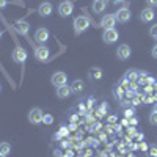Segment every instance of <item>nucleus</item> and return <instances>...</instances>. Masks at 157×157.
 <instances>
[{
	"label": "nucleus",
	"instance_id": "nucleus-38",
	"mask_svg": "<svg viewBox=\"0 0 157 157\" xmlns=\"http://www.w3.org/2000/svg\"><path fill=\"white\" fill-rule=\"evenodd\" d=\"M110 3H113V5H116V3H120V2H123V0H109Z\"/></svg>",
	"mask_w": 157,
	"mask_h": 157
},
{
	"label": "nucleus",
	"instance_id": "nucleus-32",
	"mask_svg": "<svg viewBox=\"0 0 157 157\" xmlns=\"http://www.w3.org/2000/svg\"><path fill=\"white\" fill-rule=\"evenodd\" d=\"M88 145H90V146H98V140L90 138V140H88Z\"/></svg>",
	"mask_w": 157,
	"mask_h": 157
},
{
	"label": "nucleus",
	"instance_id": "nucleus-41",
	"mask_svg": "<svg viewBox=\"0 0 157 157\" xmlns=\"http://www.w3.org/2000/svg\"><path fill=\"white\" fill-rule=\"evenodd\" d=\"M75 127H77L75 124H71V126H69V130H75Z\"/></svg>",
	"mask_w": 157,
	"mask_h": 157
},
{
	"label": "nucleus",
	"instance_id": "nucleus-12",
	"mask_svg": "<svg viewBox=\"0 0 157 157\" xmlns=\"http://www.w3.org/2000/svg\"><path fill=\"white\" fill-rule=\"evenodd\" d=\"M130 54H132V52H130V47L127 44H121L120 47L116 49V55H118L120 60H127L130 57Z\"/></svg>",
	"mask_w": 157,
	"mask_h": 157
},
{
	"label": "nucleus",
	"instance_id": "nucleus-9",
	"mask_svg": "<svg viewBox=\"0 0 157 157\" xmlns=\"http://www.w3.org/2000/svg\"><path fill=\"white\" fill-rule=\"evenodd\" d=\"M72 11H74V5H72L71 2H63V3H60V6H58V13H60V16H63V17L71 16Z\"/></svg>",
	"mask_w": 157,
	"mask_h": 157
},
{
	"label": "nucleus",
	"instance_id": "nucleus-29",
	"mask_svg": "<svg viewBox=\"0 0 157 157\" xmlns=\"http://www.w3.org/2000/svg\"><path fill=\"white\" fill-rule=\"evenodd\" d=\"M68 134H69V129L63 126V127H61V130H60V135H61V137H66Z\"/></svg>",
	"mask_w": 157,
	"mask_h": 157
},
{
	"label": "nucleus",
	"instance_id": "nucleus-30",
	"mask_svg": "<svg viewBox=\"0 0 157 157\" xmlns=\"http://www.w3.org/2000/svg\"><path fill=\"white\" fill-rule=\"evenodd\" d=\"M146 3L149 5V8H155L157 6V0H146Z\"/></svg>",
	"mask_w": 157,
	"mask_h": 157
},
{
	"label": "nucleus",
	"instance_id": "nucleus-28",
	"mask_svg": "<svg viewBox=\"0 0 157 157\" xmlns=\"http://www.w3.org/2000/svg\"><path fill=\"white\" fill-rule=\"evenodd\" d=\"M134 113H135V112H134V109H127V110H124V116L127 118V120H129V118H132V116H134Z\"/></svg>",
	"mask_w": 157,
	"mask_h": 157
},
{
	"label": "nucleus",
	"instance_id": "nucleus-10",
	"mask_svg": "<svg viewBox=\"0 0 157 157\" xmlns=\"http://www.w3.org/2000/svg\"><path fill=\"white\" fill-rule=\"evenodd\" d=\"M116 22H118V21H116L115 14H107V16H104V17H102L101 25H102V29H105V30H107V29H113Z\"/></svg>",
	"mask_w": 157,
	"mask_h": 157
},
{
	"label": "nucleus",
	"instance_id": "nucleus-23",
	"mask_svg": "<svg viewBox=\"0 0 157 157\" xmlns=\"http://www.w3.org/2000/svg\"><path fill=\"white\" fill-rule=\"evenodd\" d=\"M145 96L143 94H140V93H137L135 96H134V99H132V104L134 105H141V104H145Z\"/></svg>",
	"mask_w": 157,
	"mask_h": 157
},
{
	"label": "nucleus",
	"instance_id": "nucleus-4",
	"mask_svg": "<svg viewBox=\"0 0 157 157\" xmlns=\"http://www.w3.org/2000/svg\"><path fill=\"white\" fill-rule=\"evenodd\" d=\"M35 57H36V60L38 61H47L49 60V57H50V50L46 47V46H39L36 50H35Z\"/></svg>",
	"mask_w": 157,
	"mask_h": 157
},
{
	"label": "nucleus",
	"instance_id": "nucleus-34",
	"mask_svg": "<svg viewBox=\"0 0 157 157\" xmlns=\"http://www.w3.org/2000/svg\"><path fill=\"white\" fill-rule=\"evenodd\" d=\"M99 110H101L102 113H105V112H107V104H102V105L99 107Z\"/></svg>",
	"mask_w": 157,
	"mask_h": 157
},
{
	"label": "nucleus",
	"instance_id": "nucleus-25",
	"mask_svg": "<svg viewBox=\"0 0 157 157\" xmlns=\"http://www.w3.org/2000/svg\"><path fill=\"white\" fill-rule=\"evenodd\" d=\"M148 157H157V146H149Z\"/></svg>",
	"mask_w": 157,
	"mask_h": 157
},
{
	"label": "nucleus",
	"instance_id": "nucleus-16",
	"mask_svg": "<svg viewBox=\"0 0 157 157\" xmlns=\"http://www.w3.org/2000/svg\"><path fill=\"white\" fill-rule=\"evenodd\" d=\"M105 8H107V0H94L93 2V11L98 13V14L104 13Z\"/></svg>",
	"mask_w": 157,
	"mask_h": 157
},
{
	"label": "nucleus",
	"instance_id": "nucleus-24",
	"mask_svg": "<svg viewBox=\"0 0 157 157\" xmlns=\"http://www.w3.org/2000/svg\"><path fill=\"white\" fill-rule=\"evenodd\" d=\"M43 123L44 124H52V123H54V116H52V115H44L43 116Z\"/></svg>",
	"mask_w": 157,
	"mask_h": 157
},
{
	"label": "nucleus",
	"instance_id": "nucleus-44",
	"mask_svg": "<svg viewBox=\"0 0 157 157\" xmlns=\"http://www.w3.org/2000/svg\"><path fill=\"white\" fill-rule=\"evenodd\" d=\"M0 157H6V155H2V154H0Z\"/></svg>",
	"mask_w": 157,
	"mask_h": 157
},
{
	"label": "nucleus",
	"instance_id": "nucleus-22",
	"mask_svg": "<svg viewBox=\"0 0 157 157\" xmlns=\"http://www.w3.org/2000/svg\"><path fill=\"white\" fill-rule=\"evenodd\" d=\"M10 152H11V145H10V143H6V141L0 143V154H2V155H8Z\"/></svg>",
	"mask_w": 157,
	"mask_h": 157
},
{
	"label": "nucleus",
	"instance_id": "nucleus-39",
	"mask_svg": "<svg viewBox=\"0 0 157 157\" xmlns=\"http://www.w3.org/2000/svg\"><path fill=\"white\" fill-rule=\"evenodd\" d=\"M61 146H63V148H68V146H69V143H68V141H63V143H61Z\"/></svg>",
	"mask_w": 157,
	"mask_h": 157
},
{
	"label": "nucleus",
	"instance_id": "nucleus-8",
	"mask_svg": "<svg viewBox=\"0 0 157 157\" xmlns=\"http://www.w3.org/2000/svg\"><path fill=\"white\" fill-rule=\"evenodd\" d=\"M49 39V30L47 29H38L35 33V41L39 43L41 46H44V43Z\"/></svg>",
	"mask_w": 157,
	"mask_h": 157
},
{
	"label": "nucleus",
	"instance_id": "nucleus-37",
	"mask_svg": "<svg viewBox=\"0 0 157 157\" xmlns=\"http://www.w3.org/2000/svg\"><path fill=\"white\" fill-rule=\"evenodd\" d=\"M8 2H6V0H0V8H3L5 5H6Z\"/></svg>",
	"mask_w": 157,
	"mask_h": 157
},
{
	"label": "nucleus",
	"instance_id": "nucleus-31",
	"mask_svg": "<svg viewBox=\"0 0 157 157\" xmlns=\"http://www.w3.org/2000/svg\"><path fill=\"white\" fill-rule=\"evenodd\" d=\"M129 124L135 126V124H138V120H137V118H129Z\"/></svg>",
	"mask_w": 157,
	"mask_h": 157
},
{
	"label": "nucleus",
	"instance_id": "nucleus-40",
	"mask_svg": "<svg viewBox=\"0 0 157 157\" xmlns=\"http://www.w3.org/2000/svg\"><path fill=\"white\" fill-rule=\"evenodd\" d=\"M152 88H154V91L157 93V82H154V83H152Z\"/></svg>",
	"mask_w": 157,
	"mask_h": 157
},
{
	"label": "nucleus",
	"instance_id": "nucleus-11",
	"mask_svg": "<svg viewBox=\"0 0 157 157\" xmlns=\"http://www.w3.org/2000/svg\"><path fill=\"white\" fill-rule=\"evenodd\" d=\"M154 82H155L154 77L148 75V72H145V71H140V72H138V83H140V85L148 86V85H152Z\"/></svg>",
	"mask_w": 157,
	"mask_h": 157
},
{
	"label": "nucleus",
	"instance_id": "nucleus-14",
	"mask_svg": "<svg viewBox=\"0 0 157 157\" xmlns=\"http://www.w3.org/2000/svg\"><path fill=\"white\" fill-rule=\"evenodd\" d=\"M71 93H72V90L68 85H61L57 88V98H60V99H66Z\"/></svg>",
	"mask_w": 157,
	"mask_h": 157
},
{
	"label": "nucleus",
	"instance_id": "nucleus-17",
	"mask_svg": "<svg viewBox=\"0 0 157 157\" xmlns=\"http://www.w3.org/2000/svg\"><path fill=\"white\" fill-rule=\"evenodd\" d=\"M140 19L143 21V22H151L152 19H154V10L152 8H145L141 11V14H140Z\"/></svg>",
	"mask_w": 157,
	"mask_h": 157
},
{
	"label": "nucleus",
	"instance_id": "nucleus-26",
	"mask_svg": "<svg viewBox=\"0 0 157 157\" xmlns=\"http://www.w3.org/2000/svg\"><path fill=\"white\" fill-rule=\"evenodd\" d=\"M149 123H151L152 126H157V112L152 110V113H151V116H149Z\"/></svg>",
	"mask_w": 157,
	"mask_h": 157
},
{
	"label": "nucleus",
	"instance_id": "nucleus-43",
	"mask_svg": "<svg viewBox=\"0 0 157 157\" xmlns=\"http://www.w3.org/2000/svg\"><path fill=\"white\" fill-rule=\"evenodd\" d=\"M154 112H157V104H154Z\"/></svg>",
	"mask_w": 157,
	"mask_h": 157
},
{
	"label": "nucleus",
	"instance_id": "nucleus-42",
	"mask_svg": "<svg viewBox=\"0 0 157 157\" xmlns=\"http://www.w3.org/2000/svg\"><path fill=\"white\" fill-rule=\"evenodd\" d=\"M101 157H109V154H107V152H102V154H101Z\"/></svg>",
	"mask_w": 157,
	"mask_h": 157
},
{
	"label": "nucleus",
	"instance_id": "nucleus-36",
	"mask_svg": "<svg viewBox=\"0 0 157 157\" xmlns=\"http://www.w3.org/2000/svg\"><path fill=\"white\" fill-rule=\"evenodd\" d=\"M109 121H110V123H115V121H116V116H115V115H112V116L109 118Z\"/></svg>",
	"mask_w": 157,
	"mask_h": 157
},
{
	"label": "nucleus",
	"instance_id": "nucleus-3",
	"mask_svg": "<svg viewBox=\"0 0 157 157\" xmlns=\"http://www.w3.org/2000/svg\"><path fill=\"white\" fill-rule=\"evenodd\" d=\"M43 112H41V109H32L30 112H29V121L32 123V124H41L43 123Z\"/></svg>",
	"mask_w": 157,
	"mask_h": 157
},
{
	"label": "nucleus",
	"instance_id": "nucleus-6",
	"mask_svg": "<svg viewBox=\"0 0 157 157\" xmlns=\"http://www.w3.org/2000/svg\"><path fill=\"white\" fill-rule=\"evenodd\" d=\"M118 32L115 30V29H107L105 32H104V35H102V39L105 41L107 44H113L115 41H118Z\"/></svg>",
	"mask_w": 157,
	"mask_h": 157
},
{
	"label": "nucleus",
	"instance_id": "nucleus-19",
	"mask_svg": "<svg viewBox=\"0 0 157 157\" xmlns=\"http://www.w3.org/2000/svg\"><path fill=\"white\" fill-rule=\"evenodd\" d=\"M102 74H104V72H102L101 68H91V69L88 71V75H90L91 80H101Z\"/></svg>",
	"mask_w": 157,
	"mask_h": 157
},
{
	"label": "nucleus",
	"instance_id": "nucleus-35",
	"mask_svg": "<svg viewBox=\"0 0 157 157\" xmlns=\"http://www.w3.org/2000/svg\"><path fill=\"white\" fill-rule=\"evenodd\" d=\"M151 54H152V57H154V58H157V44L152 47V52H151Z\"/></svg>",
	"mask_w": 157,
	"mask_h": 157
},
{
	"label": "nucleus",
	"instance_id": "nucleus-45",
	"mask_svg": "<svg viewBox=\"0 0 157 157\" xmlns=\"http://www.w3.org/2000/svg\"><path fill=\"white\" fill-rule=\"evenodd\" d=\"M0 91H2V85H0Z\"/></svg>",
	"mask_w": 157,
	"mask_h": 157
},
{
	"label": "nucleus",
	"instance_id": "nucleus-21",
	"mask_svg": "<svg viewBox=\"0 0 157 157\" xmlns=\"http://www.w3.org/2000/svg\"><path fill=\"white\" fill-rule=\"evenodd\" d=\"M71 90H72V93H80V91L83 90V82L82 80H74L72 83H71Z\"/></svg>",
	"mask_w": 157,
	"mask_h": 157
},
{
	"label": "nucleus",
	"instance_id": "nucleus-1",
	"mask_svg": "<svg viewBox=\"0 0 157 157\" xmlns=\"http://www.w3.org/2000/svg\"><path fill=\"white\" fill-rule=\"evenodd\" d=\"M90 19L86 17V16H77L75 19H74V32H75V35H80L82 32H85V30H88L90 29Z\"/></svg>",
	"mask_w": 157,
	"mask_h": 157
},
{
	"label": "nucleus",
	"instance_id": "nucleus-27",
	"mask_svg": "<svg viewBox=\"0 0 157 157\" xmlns=\"http://www.w3.org/2000/svg\"><path fill=\"white\" fill-rule=\"evenodd\" d=\"M149 35H151V38L157 39V24H155V25H152V27L149 29Z\"/></svg>",
	"mask_w": 157,
	"mask_h": 157
},
{
	"label": "nucleus",
	"instance_id": "nucleus-2",
	"mask_svg": "<svg viewBox=\"0 0 157 157\" xmlns=\"http://www.w3.org/2000/svg\"><path fill=\"white\" fill-rule=\"evenodd\" d=\"M11 57H13V61L14 63H25V60H27V50H25L24 47H21V46H17V47H14V50H13V54H11Z\"/></svg>",
	"mask_w": 157,
	"mask_h": 157
},
{
	"label": "nucleus",
	"instance_id": "nucleus-33",
	"mask_svg": "<svg viewBox=\"0 0 157 157\" xmlns=\"http://www.w3.org/2000/svg\"><path fill=\"white\" fill-rule=\"evenodd\" d=\"M140 149H141V151H148L149 148H148L146 143H140Z\"/></svg>",
	"mask_w": 157,
	"mask_h": 157
},
{
	"label": "nucleus",
	"instance_id": "nucleus-15",
	"mask_svg": "<svg viewBox=\"0 0 157 157\" xmlns=\"http://www.w3.org/2000/svg\"><path fill=\"white\" fill-rule=\"evenodd\" d=\"M113 96H115V99H116V101H123V99H124V96H126V90H124L120 83L113 85Z\"/></svg>",
	"mask_w": 157,
	"mask_h": 157
},
{
	"label": "nucleus",
	"instance_id": "nucleus-13",
	"mask_svg": "<svg viewBox=\"0 0 157 157\" xmlns=\"http://www.w3.org/2000/svg\"><path fill=\"white\" fill-rule=\"evenodd\" d=\"M52 11H54V6H52V3H49V2H43L41 5L38 6V13L41 16H50L52 14Z\"/></svg>",
	"mask_w": 157,
	"mask_h": 157
},
{
	"label": "nucleus",
	"instance_id": "nucleus-46",
	"mask_svg": "<svg viewBox=\"0 0 157 157\" xmlns=\"http://www.w3.org/2000/svg\"><path fill=\"white\" fill-rule=\"evenodd\" d=\"M0 38H2V32H0Z\"/></svg>",
	"mask_w": 157,
	"mask_h": 157
},
{
	"label": "nucleus",
	"instance_id": "nucleus-5",
	"mask_svg": "<svg viewBox=\"0 0 157 157\" xmlns=\"http://www.w3.org/2000/svg\"><path fill=\"white\" fill-rule=\"evenodd\" d=\"M115 17H116V21H118V22L126 24V22L130 19V11H129V8H127V6L120 8V10H118V11L115 13Z\"/></svg>",
	"mask_w": 157,
	"mask_h": 157
},
{
	"label": "nucleus",
	"instance_id": "nucleus-18",
	"mask_svg": "<svg viewBox=\"0 0 157 157\" xmlns=\"http://www.w3.org/2000/svg\"><path fill=\"white\" fill-rule=\"evenodd\" d=\"M14 27H16V30H17L21 35H27L30 25H29V22H25V21H17V22L14 24Z\"/></svg>",
	"mask_w": 157,
	"mask_h": 157
},
{
	"label": "nucleus",
	"instance_id": "nucleus-20",
	"mask_svg": "<svg viewBox=\"0 0 157 157\" xmlns=\"http://www.w3.org/2000/svg\"><path fill=\"white\" fill-rule=\"evenodd\" d=\"M124 78L127 82H130V83H138V72L137 71H134V69H129L126 74H124Z\"/></svg>",
	"mask_w": 157,
	"mask_h": 157
},
{
	"label": "nucleus",
	"instance_id": "nucleus-7",
	"mask_svg": "<svg viewBox=\"0 0 157 157\" xmlns=\"http://www.w3.org/2000/svg\"><path fill=\"white\" fill-rule=\"evenodd\" d=\"M66 82H68V75L64 72H55L52 75V85H55L57 88L61 85H66Z\"/></svg>",
	"mask_w": 157,
	"mask_h": 157
}]
</instances>
